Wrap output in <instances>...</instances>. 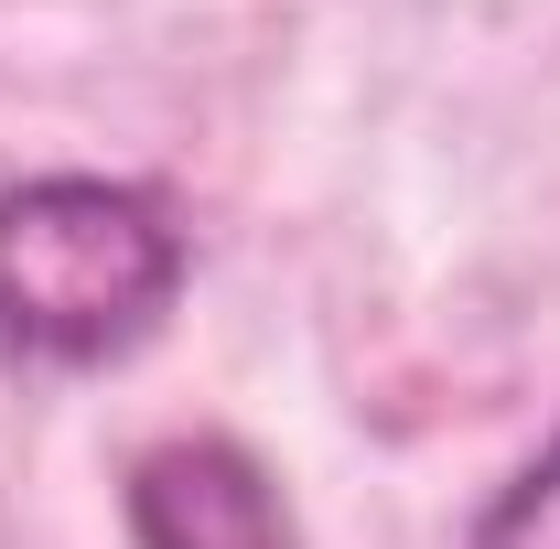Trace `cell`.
<instances>
[{"mask_svg": "<svg viewBox=\"0 0 560 549\" xmlns=\"http://www.w3.org/2000/svg\"><path fill=\"white\" fill-rule=\"evenodd\" d=\"M184 302V226L140 184L33 173L0 195V344L33 366H119Z\"/></svg>", "mask_w": 560, "mask_h": 549, "instance_id": "cell-1", "label": "cell"}, {"mask_svg": "<svg viewBox=\"0 0 560 549\" xmlns=\"http://www.w3.org/2000/svg\"><path fill=\"white\" fill-rule=\"evenodd\" d=\"M130 549H302L280 475L226 431H173L130 464Z\"/></svg>", "mask_w": 560, "mask_h": 549, "instance_id": "cell-2", "label": "cell"}, {"mask_svg": "<svg viewBox=\"0 0 560 549\" xmlns=\"http://www.w3.org/2000/svg\"><path fill=\"white\" fill-rule=\"evenodd\" d=\"M475 549H560V442L495 484V506L475 517Z\"/></svg>", "mask_w": 560, "mask_h": 549, "instance_id": "cell-3", "label": "cell"}]
</instances>
